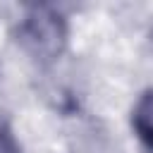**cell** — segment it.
Wrapping results in <instances>:
<instances>
[{
  "label": "cell",
  "instance_id": "1",
  "mask_svg": "<svg viewBox=\"0 0 153 153\" xmlns=\"http://www.w3.org/2000/svg\"><path fill=\"white\" fill-rule=\"evenodd\" d=\"M67 19L48 5L29 7L17 26V41L22 50L38 65H53L60 60L67 48Z\"/></svg>",
  "mask_w": 153,
  "mask_h": 153
},
{
  "label": "cell",
  "instance_id": "2",
  "mask_svg": "<svg viewBox=\"0 0 153 153\" xmlns=\"http://www.w3.org/2000/svg\"><path fill=\"white\" fill-rule=\"evenodd\" d=\"M131 127L139 141L153 153V88H146L131 108Z\"/></svg>",
  "mask_w": 153,
  "mask_h": 153
},
{
  "label": "cell",
  "instance_id": "3",
  "mask_svg": "<svg viewBox=\"0 0 153 153\" xmlns=\"http://www.w3.org/2000/svg\"><path fill=\"white\" fill-rule=\"evenodd\" d=\"M0 153H22V148H19V143H17L10 127H5L0 131Z\"/></svg>",
  "mask_w": 153,
  "mask_h": 153
},
{
  "label": "cell",
  "instance_id": "4",
  "mask_svg": "<svg viewBox=\"0 0 153 153\" xmlns=\"http://www.w3.org/2000/svg\"><path fill=\"white\" fill-rule=\"evenodd\" d=\"M7 127V122H5V117H2V110H0V131Z\"/></svg>",
  "mask_w": 153,
  "mask_h": 153
}]
</instances>
